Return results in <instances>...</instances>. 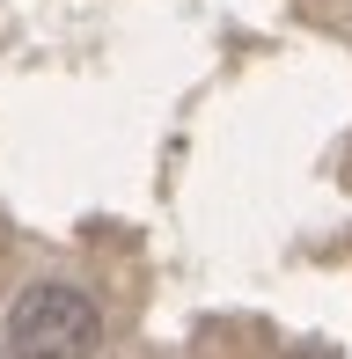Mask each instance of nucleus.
<instances>
[{"label": "nucleus", "mask_w": 352, "mask_h": 359, "mask_svg": "<svg viewBox=\"0 0 352 359\" xmlns=\"http://www.w3.org/2000/svg\"><path fill=\"white\" fill-rule=\"evenodd\" d=\"M286 359H338V352H323V345H301V352H286Z\"/></svg>", "instance_id": "2"}, {"label": "nucleus", "mask_w": 352, "mask_h": 359, "mask_svg": "<svg viewBox=\"0 0 352 359\" xmlns=\"http://www.w3.org/2000/svg\"><path fill=\"white\" fill-rule=\"evenodd\" d=\"M103 345V308L67 279H37L8 301V352L15 359H88Z\"/></svg>", "instance_id": "1"}]
</instances>
